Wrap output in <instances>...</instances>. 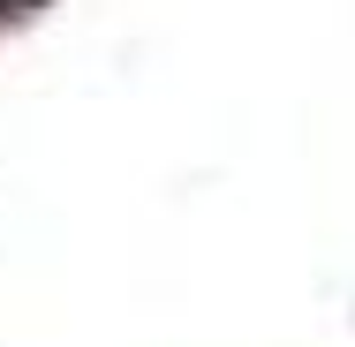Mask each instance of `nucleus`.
<instances>
[{
  "label": "nucleus",
  "mask_w": 355,
  "mask_h": 347,
  "mask_svg": "<svg viewBox=\"0 0 355 347\" xmlns=\"http://www.w3.org/2000/svg\"><path fill=\"white\" fill-rule=\"evenodd\" d=\"M31 8H38V0H0V23H23Z\"/></svg>",
  "instance_id": "f257e3e1"
}]
</instances>
